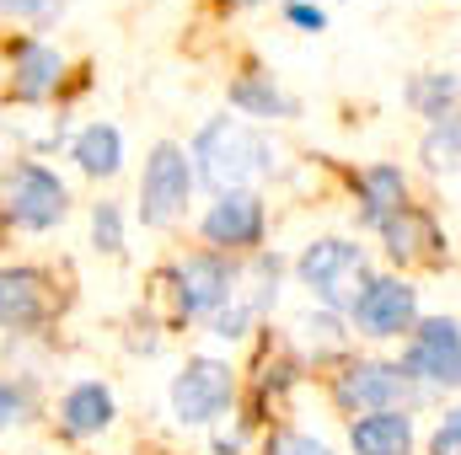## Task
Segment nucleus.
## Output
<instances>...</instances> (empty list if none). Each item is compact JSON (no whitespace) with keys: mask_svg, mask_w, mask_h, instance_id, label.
I'll return each instance as SVG.
<instances>
[{"mask_svg":"<svg viewBox=\"0 0 461 455\" xmlns=\"http://www.w3.org/2000/svg\"><path fill=\"white\" fill-rule=\"evenodd\" d=\"M381 241H386V257L392 263H413V257H424V252H435V246H446V236L440 226L424 215V210H397L386 226H381Z\"/></svg>","mask_w":461,"mask_h":455,"instance_id":"nucleus-18","label":"nucleus"},{"mask_svg":"<svg viewBox=\"0 0 461 455\" xmlns=\"http://www.w3.org/2000/svg\"><path fill=\"white\" fill-rule=\"evenodd\" d=\"M306 348L322 359V353H344L348 348V333H344V317H333V311H312V317H301V327H295Z\"/></svg>","mask_w":461,"mask_h":455,"instance_id":"nucleus-21","label":"nucleus"},{"mask_svg":"<svg viewBox=\"0 0 461 455\" xmlns=\"http://www.w3.org/2000/svg\"><path fill=\"white\" fill-rule=\"evenodd\" d=\"M424 397V386L392 364V359H354L344 375H333V402L344 407L348 418L365 413H413V402Z\"/></svg>","mask_w":461,"mask_h":455,"instance_id":"nucleus-5","label":"nucleus"},{"mask_svg":"<svg viewBox=\"0 0 461 455\" xmlns=\"http://www.w3.org/2000/svg\"><path fill=\"white\" fill-rule=\"evenodd\" d=\"M226 5H263V0H226Z\"/></svg>","mask_w":461,"mask_h":455,"instance_id":"nucleus-29","label":"nucleus"},{"mask_svg":"<svg viewBox=\"0 0 461 455\" xmlns=\"http://www.w3.org/2000/svg\"><path fill=\"white\" fill-rule=\"evenodd\" d=\"M194 177L221 193H252V183H263L274 172V145L241 123V118H210L199 134H194Z\"/></svg>","mask_w":461,"mask_h":455,"instance_id":"nucleus-1","label":"nucleus"},{"mask_svg":"<svg viewBox=\"0 0 461 455\" xmlns=\"http://www.w3.org/2000/svg\"><path fill=\"white\" fill-rule=\"evenodd\" d=\"M49 11H54V0H0V16L5 22H38Z\"/></svg>","mask_w":461,"mask_h":455,"instance_id":"nucleus-28","label":"nucleus"},{"mask_svg":"<svg viewBox=\"0 0 461 455\" xmlns=\"http://www.w3.org/2000/svg\"><path fill=\"white\" fill-rule=\"evenodd\" d=\"M285 22L301 32H328V5L317 0H285Z\"/></svg>","mask_w":461,"mask_h":455,"instance_id":"nucleus-27","label":"nucleus"},{"mask_svg":"<svg viewBox=\"0 0 461 455\" xmlns=\"http://www.w3.org/2000/svg\"><path fill=\"white\" fill-rule=\"evenodd\" d=\"M429 455H461V407H446L435 434H429Z\"/></svg>","mask_w":461,"mask_h":455,"instance_id":"nucleus-26","label":"nucleus"},{"mask_svg":"<svg viewBox=\"0 0 461 455\" xmlns=\"http://www.w3.org/2000/svg\"><path fill=\"white\" fill-rule=\"evenodd\" d=\"M65 81V54L43 38H16L11 43V97L16 103H49Z\"/></svg>","mask_w":461,"mask_h":455,"instance_id":"nucleus-12","label":"nucleus"},{"mask_svg":"<svg viewBox=\"0 0 461 455\" xmlns=\"http://www.w3.org/2000/svg\"><path fill=\"white\" fill-rule=\"evenodd\" d=\"M268 455H333L317 434H301V429H279L274 440H268Z\"/></svg>","mask_w":461,"mask_h":455,"instance_id":"nucleus-25","label":"nucleus"},{"mask_svg":"<svg viewBox=\"0 0 461 455\" xmlns=\"http://www.w3.org/2000/svg\"><path fill=\"white\" fill-rule=\"evenodd\" d=\"M0 215L16 230H54L70 215V188L59 172H49L43 161H16L5 177H0Z\"/></svg>","mask_w":461,"mask_h":455,"instance_id":"nucleus-4","label":"nucleus"},{"mask_svg":"<svg viewBox=\"0 0 461 455\" xmlns=\"http://www.w3.org/2000/svg\"><path fill=\"white\" fill-rule=\"evenodd\" d=\"M397 364L419 386L461 391V322L456 317H419V327L408 333V348H402Z\"/></svg>","mask_w":461,"mask_h":455,"instance_id":"nucleus-7","label":"nucleus"},{"mask_svg":"<svg viewBox=\"0 0 461 455\" xmlns=\"http://www.w3.org/2000/svg\"><path fill=\"white\" fill-rule=\"evenodd\" d=\"M295 279L312 290V300H317L322 311L348 317L354 300L365 295V284H370L375 273H370L365 246H354L344 236H317V241H306V252L295 257Z\"/></svg>","mask_w":461,"mask_h":455,"instance_id":"nucleus-2","label":"nucleus"},{"mask_svg":"<svg viewBox=\"0 0 461 455\" xmlns=\"http://www.w3.org/2000/svg\"><path fill=\"white\" fill-rule=\"evenodd\" d=\"M118 418V397L108 380H76L65 397H59V434L65 440H92V434H108Z\"/></svg>","mask_w":461,"mask_h":455,"instance_id":"nucleus-13","label":"nucleus"},{"mask_svg":"<svg viewBox=\"0 0 461 455\" xmlns=\"http://www.w3.org/2000/svg\"><path fill=\"white\" fill-rule=\"evenodd\" d=\"M54 317V284L43 268H0V333H38Z\"/></svg>","mask_w":461,"mask_h":455,"instance_id":"nucleus-11","label":"nucleus"},{"mask_svg":"<svg viewBox=\"0 0 461 455\" xmlns=\"http://www.w3.org/2000/svg\"><path fill=\"white\" fill-rule=\"evenodd\" d=\"M252 322H258V311H252L247 300H236V295H230V306H221V311L210 317V333H215L221 343H241L247 333H252Z\"/></svg>","mask_w":461,"mask_h":455,"instance_id":"nucleus-23","label":"nucleus"},{"mask_svg":"<svg viewBox=\"0 0 461 455\" xmlns=\"http://www.w3.org/2000/svg\"><path fill=\"white\" fill-rule=\"evenodd\" d=\"M230 108L247 118H301V103L263 70H247L230 81Z\"/></svg>","mask_w":461,"mask_h":455,"instance_id":"nucleus-17","label":"nucleus"},{"mask_svg":"<svg viewBox=\"0 0 461 455\" xmlns=\"http://www.w3.org/2000/svg\"><path fill=\"white\" fill-rule=\"evenodd\" d=\"M92 246L123 257V210L118 204H92Z\"/></svg>","mask_w":461,"mask_h":455,"instance_id":"nucleus-22","label":"nucleus"},{"mask_svg":"<svg viewBox=\"0 0 461 455\" xmlns=\"http://www.w3.org/2000/svg\"><path fill=\"white\" fill-rule=\"evenodd\" d=\"M172 284H177V311L188 322H199V317L210 322L221 306H230V295L241 284V268H236V257H226V252H194V257L177 263Z\"/></svg>","mask_w":461,"mask_h":455,"instance_id":"nucleus-9","label":"nucleus"},{"mask_svg":"<svg viewBox=\"0 0 461 455\" xmlns=\"http://www.w3.org/2000/svg\"><path fill=\"white\" fill-rule=\"evenodd\" d=\"M317 5H322V0H317Z\"/></svg>","mask_w":461,"mask_h":455,"instance_id":"nucleus-30","label":"nucleus"},{"mask_svg":"<svg viewBox=\"0 0 461 455\" xmlns=\"http://www.w3.org/2000/svg\"><path fill=\"white\" fill-rule=\"evenodd\" d=\"M419 161L435 177H461V108L440 123H429V134L419 139Z\"/></svg>","mask_w":461,"mask_h":455,"instance_id":"nucleus-20","label":"nucleus"},{"mask_svg":"<svg viewBox=\"0 0 461 455\" xmlns=\"http://www.w3.org/2000/svg\"><path fill=\"white\" fill-rule=\"evenodd\" d=\"M199 236L210 241V252H258L263 236H268V210L258 193H221L204 220H199Z\"/></svg>","mask_w":461,"mask_h":455,"instance_id":"nucleus-10","label":"nucleus"},{"mask_svg":"<svg viewBox=\"0 0 461 455\" xmlns=\"http://www.w3.org/2000/svg\"><path fill=\"white\" fill-rule=\"evenodd\" d=\"M419 290L408 284V279H392V273H375L370 284H365V295L354 300V311H348V327L359 333V338H408L413 327H419Z\"/></svg>","mask_w":461,"mask_h":455,"instance_id":"nucleus-8","label":"nucleus"},{"mask_svg":"<svg viewBox=\"0 0 461 455\" xmlns=\"http://www.w3.org/2000/svg\"><path fill=\"white\" fill-rule=\"evenodd\" d=\"M32 418V391L16 380H0V429H16Z\"/></svg>","mask_w":461,"mask_h":455,"instance_id":"nucleus-24","label":"nucleus"},{"mask_svg":"<svg viewBox=\"0 0 461 455\" xmlns=\"http://www.w3.org/2000/svg\"><path fill=\"white\" fill-rule=\"evenodd\" d=\"M354 199H359V226L381 230L397 210H408V172L397 161H370L354 172Z\"/></svg>","mask_w":461,"mask_h":455,"instance_id":"nucleus-14","label":"nucleus"},{"mask_svg":"<svg viewBox=\"0 0 461 455\" xmlns=\"http://www.w3.org/2000/svg\"><path fill=\"white\" fill-rule=\"evenodd\" d=\"M199 177H194V156L177 139H156L140 172V226L145 230H167L183 220L188 199H194Z\"/></svg>","mask_w":461,"mask_h":455,"instance_id":"nucleus-3","label":"nucleus"},{"mask_svg":"<svg viewBox=\"0 0 461 455\" xmlns=\"http://www.w3.org/2000/svg\"><path fill=\"white\" fill-rule=\"evenodd\" d=\"M70 161H76L81 177H92V183L118 177V172H123V134H118V123L97 118V123L76 129V139H70Z\"/></svg>","mask_w":461,"mask_h":455,"instance_id":"nucleus-16","label":"nucleus"},{"mask_svg":"<svg viewBox=\"0 0 461 455\" xmlns=\"http://www.w3.org/2000/svg\"><path fill=\"white\" fill-rule=\"evenodd\" d=\"M413 413H365L348 418V451L354 455H413Z\"/></svg>","mask_w":461,"mask_h":455,"instance_id":"nucleus-15","label":"nucleus"},{"mask_svg":"<svg viewBox=\"0 0 461 455\" xmlns=\"http://www.w3.org/2000/svg\"><path fill=\"white\" fill-rule=\"evenodd\" d=\"M402 103H408L419 118L440 123V118H451L461 108V81L451 76V70H419V76L402 86Z\"/></svg>","mask_w":461,"mask_h":455,"instance_id":"nucleus-19","label":"nucleus"},{"mask_svg":"<svg viewBox=\"0 0 461 455\" xmlns=\"http://www.w3.org/2000/svg\"><path fill=\"white\" fill-rule=\"evenodd\" d=\"M172 418L183 429H204V424H221L236 402V370L215 353H194L177 375H172Z\"/></svg>","mask_w":461,"mask_h":455,"instance_id":"nucleus-6","label":"nucleus"}]
</instances>
